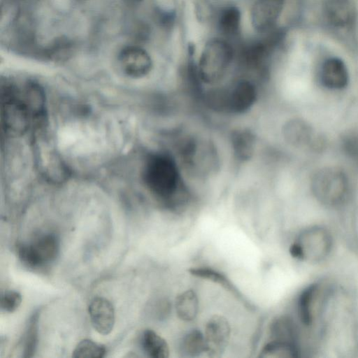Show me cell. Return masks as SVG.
<instances>
[{
  "mask_svg": "<svg viewBox=\"0 0 358 358\" xmlns=\"http://www.w3.org/2000/svg\"><path fill=\"white\" fill-rule=\"evenodd\" d=\"M2 115L6 129L25 131L44 114V96L41 88L28 83L22 88L6 85L2 89Z\"/></svg>",
  "mask_w": 358,
  "mask_h": 358,
  "instance_id": "6da1fadb",
  "label": "cell"
},
{
  "mask_svg": "<svg viewBox=\"0 0 358 358\" xmlns=\"http://www.w3.org/2000/svg\"><path fill=\"white\" fill-rule=\"evenodd\" d=\"M150 191L169 207H178L185 201L183 186L175 159L166 152L150 155L143 173Z\"/></svg>",
  "mask_w": 358,
  "mask_h": 358,
  "instance_id": "7a4b0ae2",
  "label": "cell"
},
{
  "mask_svg": "<svg viewBox=\"0 0 358 358\" xmlns=\"http://www.w3.org/2000/svg\"><path fill=\"white\" fill-rule=\"evenodd\" d=\"M257 91L248 80H241L227 88L213 90L207 94V103L215 110L241 114L248 111L255 103Z\"/></svg>",
  "mask_w": 358,
  "mask_h": 358,
  "instance_id": "3957f363",
  "label": "cell"
},
{
  "mask_svg": "<svg viewBox=\"0 0 358 358\" xmlns=\"http://www.w3.org/2000/svg\"><path fill=\"white\" fill-rule=\"evenodd\" d=\"M233 59V49L225 41L213 38L205 45L197 68L199 79L208 84L218 82L224 76Z\"/></svg>",
  "mask_w": 358,
  "mask_h": 358,
  "instance_id": "277c9868",
  "label": "cell"
},
{
  "mask_svg": "<svg viewBox=\"0 0 358 358\" xmlns=\"http://www.w3.org/2000/svg\"><path fill=\"white\" fill-rule=\"evenodd\" d=\"M348 180L345 172L337 167H325L317 171L311 180L315 197L328 206L342 203L348 192Z\"/></svg>",
  "mask_w": 358,
  "mask_h": 358,
  "instance_id": "5b68a950",
  "label": "cell"
},
{
  "mask_svg": "<svg viewBox=\"0 0 358 358\" xmlns=\"http://www.w3.org/2000/svg\"><path fill=\"white\" fill-rule=\"evenodd\" d=\"M332 247L330 234L320 227L304 230L289 248L292 257L299 260L317 262L329 254Z\"/></svg>",
  "mask_w": 358,
  "mask_h": 358,
  "instance_id": "8992f818",
  "label": "cell"
},
{
  "mask_svg": "<svg viewBox=\"0 0 358 358\" xmlns=\"http://www.w3.org/2000/svg\"><path fill=\"white\" fill-rule=\"evenodd\" d=\"M59 252V239L52 234L43 235L29 244H21L17 248L20 259L31 268L53 262Z\"/></svg>",
  "mask_w": 358,
  "mask_h": 358,
  "instance_id": "52a82bcc",
  "label": "cell"
},
{
  "mask_svg": "<svg viewBox=\"0 0 358 358\" xmlns=\"http://www.w3.org/2000/svg\"><path fill=\"white\" fill-rule=\"evenodd\" d=\"M231 328L228 320L222 315H214L205 327L206 352L210 357H220L229 345Z\"/></svg>",
  "mask_w": 358,
  "mask_h": 358,
  "instance_id": "ba28073f",
  "label": "cell"
},
{
  "mask_svg": "<svg viewBox=\"0 0 358 358\" xmlns=\"http://www.w3.org/2000/svg\"><path fill=\"white\" fill-rule=\"evenodd\" d=\"M329 290L320 283L313 284L301 294L298 302L299 315L306 326L312 325L319 317Z\"/></svg>",
  "mask_w": 358,
  "mask_h": 358,
  "instance_id": "9c48e42d",
  "label": "cell"
},
{
  "mask_svg": "<svg viewBox=\"0 0 358 358\" xmlns=\"http://www.w3.org/2000/svg\"><path fill=\"white\" fill-rule=\"evenodd\" d=\"M118 62L122 71L131 78H141L150 71L152 62L149 54L137 46H127L120 53Z\"/></svg>",
  "mask_w": 358,
  "mask_h": 358,
  "instance_id": "30bf717a",
  "label": "cell"
},
{
  "mask_svg": "<svg viewBox=\"0 0 358 358\" xmlns=\"http://www.w3.org/2000/svg\"><path fill=\"white\" fill-rule=\"evenodd\" d=\"M284 6L283 0H257L251 10V22L259 32H267L275 24Z\"/></svg>",
  "mask_w": 358,
  "mask_h": 358,
  "instance_id": "8fae6325",
  "label": "cell"
},
{
  "mask_svg": "<svg viewBox=\"0 0 358 358\" xmlns=\"http://www.w3.org/2000/svg\"><path fill=\"white\" fill-rule=\"evenodd\" d=\"M93 328L101 335H108L113 329L115 321V309L111 302L104 297L94 298L88 307Z\"/></svg>",
  "mask_w": 358,
  "mask_h": 358,
  "instance_id": "7c38bea8",
  "label": "cell"
},
{
  "mask_svg": "<svg viewBox=\"0 0 358 358\" xmlns=\"http://www.w3.org/2000/svg\"><path fill=\"white\" fill-rule=\"evenodd\" d=\"M320 77L323 85L331 90L343 89L348 83L347 67L341 59L336 57H331L324 62Z\"/></svg>",
  "mask_w": 358,
  "mask_h": 358,
  "instance_id": "4fadbf2b",
  "label": "cell"
},
{
  "mask_svg": "<svg viewBox=\"0 0 358 358\" xmlns=\"http://www.w3.org/2000/svg\"><path fill=\"white\" fill-rule=\"evenodd\" d=\"M324 15L336 27L346 26L352 20L353 10L349 0H324Z\"/></svg>",
  "mask_w": 358,
  "mask_h": 358,
  "instance_id": "5bb4252c",
  "label": "cell"
},
{
  "mask_svg": "<svg viewBox=\"0 0 358 358\" xmlns=\"http://www.w3.org/2000/svg\"><path fill=\"white\" fill-rule=\"evenodd\" d=\"M231 143L236 158L241 162L248 161L255 151V137L248 129H237L231 134Z\"/></svg>",
  "mask_w": 358,
  "mask_h": 358,
  "instance_id": "9a60e30c",
  "label": "cell"
},
{
  "mask_svg": "<svg viewBox=\"0 0 358 358\" xmlns=\"http://www.w3.org/2000/svg\"><path fill=\"white\" fill-rule=\"evenodd\" d=\"M199 301L193 289H187L179 294L175 300V310L178 318L184 322H192L197 316Z\"/></svg>",
  "mask_w": 358,
  "mask_h": 358,
  "instance_id": "2e32d148",
  "label": "cell"
},
{
  "mask_svg": "<svg viewBox=\"0 0 358 358\" xmlns=\"http://www.w3.org/2000/svg\"><path fill=\"white\" fill-rule=\"evenodd\" d=\"M141 345L149 357L167 358L169 356V348L166 340L152 329H147L143 331Z\"/></svg>",
  "mask_w": 358,
  "mask_h": 358,
  "instance_id": "e0dca14e",
  "label": "cell"
},
{
  "mask_svg": "<svg viewBox=\"0 0 358 358\" xmlns=\"http://www.w3.org/2000/svg\"><path fill=\"white\" fill-rule=\"evenodd\" d=\"M283 133L287 141L295 146L307 145L313 137L311 127L300 119H293L287 122L284 127Z\"/></svg>",
  "mask_w": 358,
  "mask_h": 358,
  "instance_id": "ac0fdd59",
  "label": "cell"
},
{
  "mask_svg": "<svg viewBox=\"0 0 358 358\" xmlns=\"http://www.w3.org/2000/svg\"><path fill=\"white\" fill-rule=\"evenodd\" d=\"M188 272L193 276L211 281L214 283L224 287L230 292L233 295L236 296L239 300L246 303L245 299L241 292L232 284L230 280L222 273L206 266L192 267L188 270Z\"/></svg>",
  "mask_w": 358,
  "mask_h": 358,
  "instance_id": "d6986e66",
  "label": "cell"
},
{
  "mask_svg": "<svg viewBox=\"0 0 358 358\" xmlns=\"http://www.w3.org/2000/svg\"><path fill=\"white\" fill-rule=\"evenodd\" d=\"M180 353L186 357H196L206 352L204 334L198 329L187 332L179 345Z\"/></svg>",
  "mask_w": 358,
  "mask_h": 358,
  "instance_id": "ffe728a7",
  "label": "cell"
},
{
  "mask_svg": "<svg viewBox=\"0 0 358 358\" xmlns=\"http://www.w3.org/2000/svg\"><path fill=\"white\" fill-rule=\"evenodd\" d=\"M298 349L295 343L271 340L262 349L260 357H295L298 356Z\"/></svg>",
  "mask_w": 358,
  "mask_h": 358,
  "instance_id": "44dd1931",
  "label": "cell"
},
{
  "mask_svg": "<svg viewBox=\"0 0 358 358\" xmlns=\"http://www.w3.org/2000/svg\"><path fill=\"white\" fill-rule=\"evenodd\" d=\"M241 20L239 9L236 6H228L224 8L219 15V28L226 35H234L240 28Z\"/></svg>",
  "mask_w": 358,
  "mask_h": 358,
  "instance_id": "7402d4cb",
  "label": "cell"
},
{
  "mask_svg": "<svg viewBox=\"0 0 358 358\" xmlns=\"http://www.w3.org/2000/svg\"><path fill=\"white\" fill-rule=\"evenodd\" d=\"M39 312L35 311L30 317L27 324L24 336L23 357L34 356L38 342V322Z\"/></svg>",
  "mask_w": 358,
  "mask_h": 358,
  "instance_id": "603a6c76",
  "label": "cell"
},
{
  "mask_svg": "<svg viewBox=\"0 0 358 358\" xmlns=\"http://www.w3.org/2000/svg\"><path fill=\"white\" fill-rule=\"evenodd\" d=\"M106 352V347L90 339L80 341L76 346L72 357L74 358H101Z\"/></svg>",
  "mask_w": 358,
  "mask_h": 358,
  "instance_id": "cb8c5ba5",
  "label": "cell"
},
{
  "mask_svg": "<svg viewBox=\"0 0 358 358\" xmlns=\"http://www.w3.org/2000/svg\"><path fill=\"white\" fill-rule=\"evenodd\" d=\"M271 336L272 340L294 343V328L293 324L287 318H278L271 324Z\"/></svg>",
  "mask_w": 358,
  "mask_h": 358,
  "instance_id": "d4e9b609",
  "label": "cell"
},
{
  "mask_svg": "<svg viewBox=\"0 0 358 358\" xmlns=\"http://www.w3.org/2000/svg\"><path fill=\"white\" fill-rule=\"evenodd\" d=\"M22 295L15 290H6L1 294V308L7 313L15 311L22 303Z\"/></svg>",
  "mask_w": 358,
  "mask_h": 358,
  "instance_id": "484cf974",
  "label": "cell"
},
{
  "mask_svg": "<svg viewBox=\"0 0 358 358\" xmlns=\"http://www.w3.org/2000/svg\"><path fill=\"white\" fill-rule=\"evenodd\" d=\"M342 144L346 155L358 164V136L354 133L347 134L343 138Z\"/></svg>",
  "mask_w": 358,
  "mask_h": 358,
  "instance_id": "4316f807",
  "label": "cell"
},
{
  "mask_svg": "<svg viewBox=\"0 0 358 358\" xmlns=\"http://www.w3.org/2000/svg\"><path fill=\"white\" fill-rule=\"evenodd\" d=\"M129 3H137L141 1L142 0H126Z\"/></svg>",
  "mask_w": 358,
  "mask_h": 358,
  "instance_id": "83f0119b",
  "label": "cell"
}]
</instances>
